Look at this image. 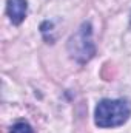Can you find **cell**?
Masks as SVG:
<instances>
[{"label": "cell", "instance_id": "obj_4", "mask_svg": "<svg viewBox=\"0 0 131 133\" xmlns=\"http://www.w3.org/2000/svg\"><path fill=\"white\" fill-rule=\"evenodd\" d=\"M9 133H34V132L30 124H26V122H17L16 125H12V129H11Z\"/></svg>", "mask_w": 131, "mask_h": 133}, {"label": "cell", "instance_id": "obj_2", "mask_svg": "<svg viewBox=\"0 0 131 133\" xmlns=\"http://www.w3.org/2000/svg\"><path fill=\"white\" fill-rule=\"evenodd\" d=\"M68 53L79 64L88 62L96 54V46L93 42V30L88 22L82 23L80 28L68 40Z\"/></svg>", "mask_w": 131, "mask_h": 133}, {"label": "cell", "instance_id": "obj_3", "mask_svg": "<svg viewBox=\"0 0 131 133\" xmlns=\"http://www.w3.org/2000/svg\"><path fill=\"white\" fill-rule=\"evenodd\" d=\"M6 12L9 16V20L14 25L22 23L26 17V12H28L26 0H8L6 2Z\"/></svg>", "mask_w": 131, "mask_h": 133}, {"label": "cell", "instance_id": "obj_5", "mask_svg": "<svg viewBox=\"0 0 131 133\" xmlns=\"http://www.w3.org/2000/svg\"><path fill=\"white\" fill-rule=\"evenodd\" d=\"M130 26H131V19H130Z\"/></svg>", "mask_w": 131, "mask_h": 133}, {"label": "cell", "instance_id": "obj_1", "mask_svg": "<svg viewBox=\"0 0 131 133\" xmlns=\"http://www.w3.org/2000/svg\"><path fill=\"white\" fill-rule=\"evenodd\" d=\"M96 124L102 129L117 127L130 118V105L123 99H103L96 107Z\"/></svg>", "mask_w": 131, "mask_h": 133}]
</instances>
